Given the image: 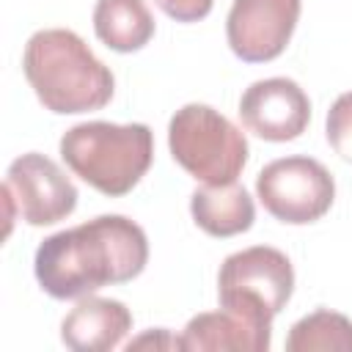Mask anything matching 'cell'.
<instances>
[{"instance_id":"obj_1","label":"cell","mask_w":352,"mask_h":352,"mask_svg":"<svg viewBox=\"0 0 352 352\" xmlns=\"http://www.w3.org/2000/svg\"><path fill=\"white\" fill-rule=\"evenodd\" d=\"M146 231L124 214H99L47 236L33 258L38 286L55 300H80L146 270Z\"/></svg>"},{"instance_id":"obj_2","label":"cell","mask_w":352,"mask_h":352,"mask_svg":"<svg viewBox=\"0 0 352 352\" xmlns=\"http://www.w3.org/2000/svg\"><path fill=\"white\" fill-rule=\"evenodd\" d=\"M22 69L38 102L52 113H91L113 99V72L74 30L47 28L33 33L25 44Z\"/></svg>"},{"instance_id":"obj_3","label":"cell","mask_w":352,"mask_h":352,"mask_svg":"<svg viewBox=\"0 0 352 352\" xmlns=\"http://www.w3.org/2000/svg\"><path fill=\"white\" fill-rule=\"evenodd\" d=\"M60 157L102 195H126L151 168L154 135L146 124L85 121L63 132Z\"/></svg>"},{"instance_id":"obj_4","label":"cell","mask_w":352,"mask_h":352,"mask_svg":"<svg viewBox=\"0 0 352 352\" xmlns=\"http://www.w3.org/2000/svg\"><path fill=\"white\" fill-rule=\"evenodd\" d=\"M173 160L204 184H231L248 165L245 135L209 104H184L168 124Z\"/></svg>"},{"instance_id":"obj_5","label":"cell","mask_w":352,"mask_h":352,"mask_svg":"<svg viewBox=\"0 0 352 352\" xmlns=\"http://www.w3.org/2000/svg\"><path fill=\"white\" fill-rule=\"evenodd\" d=\"M294 292V270L286 253L253 245L231 253L217 272V297L226 311L272 324Z\"/></svg>"},{"instance_id":"obj_6","label":"cell","mask_w":352,"mask_h":352,"mask_svg":"<svg viewBox=\"0 0 352 352\" xmlns=\"http://www.w3.org/2000/svg\"><path fill=\"white\" fill-rule=\"evenodd\" d=\"M261 206L280 223L305 226L324 217L336 198L330 170L314 157H283L264 165L256 176Z\"/></svg>"},{"instance_id":"obj_7","label":"cell","mask_w":352,"mask_h":352,"mask_svg":"<svg viewBox=\"0 0 352 352\" xmlns=\"http://www.w3.org/2000/svg\"><path fill=\"white\" fill-rule=\"evenodd\" d=\"M3 192L28 226H55L77 206V187L50 157L30 151L8 165Z\"/></svg>"},{"instance_id":"obj_8","label":"cell","mask_w":352,"mask_h":352,"mask_svg":"<svg viewBox=\"0 0 352 352\" xmlns=\"http://www.w3.org/2000/svg\"><path fill=\"white\" fill-rule=\"evenodd\" d=\"M300 19V0H234L226 36L228 47L245 63L275 60Z\"/></svg>"},{"instance_id":"obj_9","label":"cell","mask_w":352,"mask_h":352,"mask_svg":"<svg viewBox=\"0 0 352 352\" xmlns=\"http://www.w3.org/2000/svg\"><path fill=\"white\" fill-rule=\"evenodd\" d=\"M239 118L261 140L286 143L300 138L311 121L308 94L289 77L256 80L239 99Z\"/></svg>"},{"instance_id":"obj_10","label":"cell","mask_w":352,"mask_h":352,"mask_svg":"<svg viewBox=\"0 0 352 352\" xmlns=\"http://www.w3.org/2000/svg\"><path fill=\"white\" fill-rule=\"evenodd\" d=\"M132 330V314L121 300L85 294L60 322V338L74 352H110Z\"/></svg>"},{"instance_id":"obj_11","label":"cell","mask_w":352,"mask_h":352,"mask_svg":"<svg viewBox=\"0 0 352 352\" xmlns=\"http://www.w3.org/2000/svg\"><path fill=\"white\" fill-rule=\"evenodd\" d=\"M272 324L253 322L234 311H209L187 322L182 346L187 352H267Z\"/></svg>"},{"instance_id":"obj_12","label":"cell","mask_w":352,"mask_h":352,"mask_svg":"<svg viewBox=\"0 0 352 352\" xmlns=\"http://www.w3.org/2000/svg\"><path fill=\"white\" fill-rule=\"evenodd\" d=\"M190 212L201 231L209 236H234L253 226L256 206L248 190L236 182L206 184L190 195Z\"/></svg>"},{"instance_id":"obj_13","label":"cell","mask_w":352,"mask_h":352,"mask_svg":"<svg viewBox=\"0 0 352 352\" xmlns=\"http://www.w3.org/2000/svg\"><path fill=\"white\" fill-rule=\"evenodd\" d=\"M96 38L116 52H138L154 36V16L146 0H96Z\"/></svg>"},{"instance_id":"obj_14","label":"cell","mask_w":352,"mask_h":352,"mask_svg":"<svg viewBox=\"0 0 352 352\" xmlns=\"http://www.w3.org/2000/svg\"><path fill=\"white\" fill-rule=\"evenodd\" d=\"M289 352H352V322L344 314L319 308L292 324Z\"/></svg>"},{"instance_id":"obj_15","label":"cell","mask_w":352,"mask_h":352,"mask_svg":"<svg viewBox=\"0 0 352 352\" xmlns=\"http://www.w3.org/2000/svg\"><path fill=\"white\" fill-rule=\"evenodd\" d=\"M324 135L327 143L333 146V151L352 162V91L341 94L333 107L327 110V124H324Z\"/></svg>"},{"instance_id":"obj_16","label":"cell","mask_w":352,"mask_h":352,"mask_svg":"<svg viewBox=\"0 0 352 352\" xmlns=\"http://www.w3.org/2000/svg\"><path fill=\"white\" fill-rule=\"evenodd\" d=\"M157 6L176 22H198L212 11L214 0H157Z\"/></svg>"},{"instance_id":"obj_17","label":"cell","mask_w":352,"mask_h":352,"mask_svg":"<svg viewBox=\"0 0 352 352\" xmlns=\"http://www.w3.org/2000/svg\"><path fill=\"white\" fill-rule=\"evenodd\" d=\"M143 346H154V349H184L182 346V338H173L168 330H154V333H146V336H140V338H135V341H129L126 344V349L132 352V349H143Z\"/></svg>"}]
</instances>
